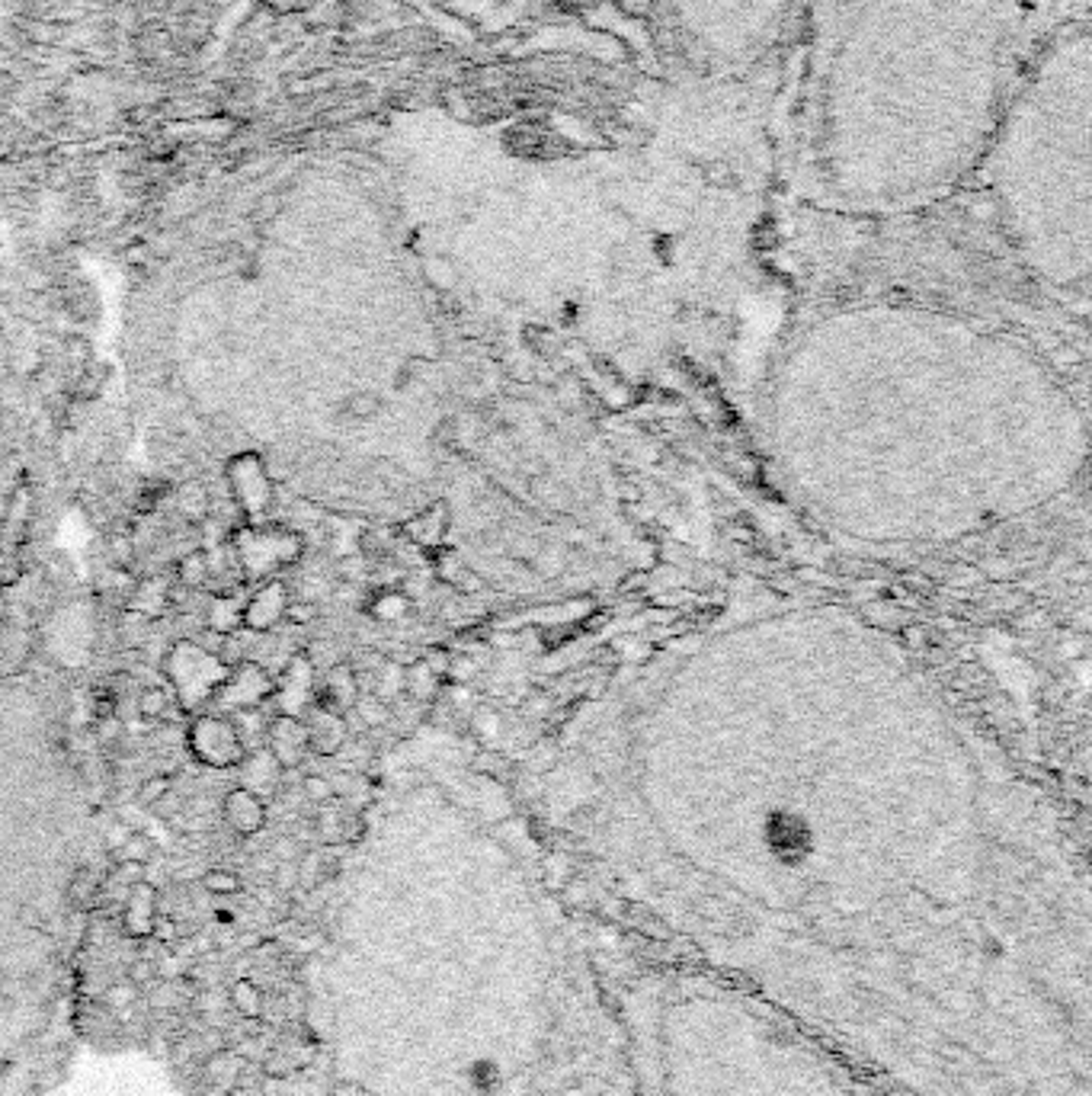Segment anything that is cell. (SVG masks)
Instances as JSON below:
<instances>
[{"label": "cell", "instance_id": "cell-22", "mask_svg": "<svg viewBox=\"0 0 1092 1096\" xmlns=\"http://www.w3.org/2000/svg\"><path fill=\"white\" fill-rule=\"evenodd\" d=\"M387 410V398L378 389H356L340 401V417L347 424H375Z\"/></svg>", "mask_w": 1092, "mask_h": 1096}, {"label": "cell", "instance_id": "cell-36", "mask_svg": "<svg viewBox=\"0 0 1092 1096\" xmlns=\"http://www.w3.org/2000/svg\"><path fill=\"white\" fill-rule=\"evenodd\" d=\"M138 997V987L131 985V981H122V985H112L106 990V1004L112 1006V1010H122V1006H129L131 1001Z\"/></svg>", "mask_w": 1092, "mask_h": 1096}, {"label": "cell", "instance_id": "cell-11", "mask_svg": "<svg viewBox=\"0 0 1092 1096\" xmlns=\"http://www.w3.org/2000/svg\"><path fill=\"white\" fill-rule=\"evenodd\" d=\"M187 747L202 767L208 769H234L247 757V744L241 741L231 715L199 712L187 727Z\"/></svg>", "mask_w": 1092, "mask_h": 1096}, {"label": "cell", "instance_id": "cell-12", "mask_svg": "<svg viewBox=\"0 0 1092 1096\" xmlns=\"http://www.w3.org/2000/svg\"><path fill=\"white\" fill-rule=\"evenodd\" d=\"M228 475V488H231L234 507L241 513V523H263V516L269 513L272 507V494H276V485H272L269 465L260 452H237L225 468Z\"/></svg>", "mask_w": 1092, "mask_h": 1096}, {"label": "cell", "instance_id": "cell-38", "mask_svg": "<svg viewBox=\"0 0 1092 1096\" xmlns=\"http://www.w3.org/2000/svg\"><path fill=\"white\" fill-rule=\"evenodd\" d=\"M305 795L311 802H328L333 795V786L324 776H305Z\"/></svg>", "mask_w": 1092, "mask_h": 1096}, {"label": "cell", "instance_id": "cell-20", "mask_svg": "<svg viewBox=\"0 0 1092 1096\" xmlns=\"http://www.w3.org/2000/svg\"><path fill=\"white\" fill-rule=\"evenodd\" d=\"M241 776H244V788H250L253 795H260V799L267 802V795L279 788L286 769L263 747V750H247V757L241 760Z\"/></svg>", "mask_w": 1092, "mask_h": 1096}, {"label": "cell", "instance_id": "cell-35", "mask_svg": "<svg viewBox=\"0 0 1092 1096\" xmlns=\"http://www.w3.org/2000/svg\"><path fill=\"white\" fill-rule=\"evenodd\" d=\"M170 792V779L167 776H151V779H145V783H141V788H138V805H145V808H151V805L161 799V795H167Z\"/></svg>", "mask_w": 1092, "mask_h": 1096}, {"label": "cell", "instance_id": "cell-41", "mask_svg": "<svg viewBox=\"0 0 1092 1096\" xmlns=\"http://www.w3.org/2000/svg\"><path fill=\"white\" fill-rule=\"evenodd\" d=\"M151 936H157V940L161 943H173L176 940V924L170 917H161L157 914V920H154V933Z\"/></svg>", "mask_w": 1092, "mask_h": 1096}, {"label": "cell", "instance_id": "cell-2", "mask_svg": "<svg viewBox=\"0 0 1092 1096\" xmlns=\"http://www.w3.org/2000/svg\"><path fill=\"white\" fill-rule=\"evenodd\" d=\"M760 443L788 501L856 546L932 548L1070 490L1086 420L1032 344L962 311L852 302L765 366Z\"/></svg>", "mask_w": 1092, "mask_h": 1096}, {"label": "cell", "instance_id": "cell-6", "mask_svg": "<svg viewBox=\"0 0 1092 1096\" xmlns=\"http://www.w3.org/2000/svg\"><path fill=\"white\" fill-rule=\"evenodd\" d=\"M612 994L641 1096H894L804 1023L685 962Z\"/></svg>", "mask_w": 1092, "mask_h": 1096}, {"label": "cell", "instance_id": "cell-1", "mask_svg": "<svg viewBox=\"0 0 1092 1096\" xmlns=\"http://www.w3.org/2000/svg\"><path fill=\"white\" fill-rule=\"evenodd\" d=\"M685 966L894 1096H1092V901L1042 788L894 638L721 616L593 699L528 811Z\"/></svg>", "mask_w": 1092, "mask_h": 1096}, {"label": "cell", "instance_id": "cell-9", "mask_svg": "<svg viewBox=\"0 0 1092 1096\" xmlns=\"http://www.w3.org/2000/svg\"><path fill=\"white\" fill-rule=\"evenodd\" d=\"M228 673H231V668L222 661V654L208 651V648L196 642H187V638L173 642L170 651L164 654V677L170 680L180 708L189 715H199L202 708H208L211 696L225 683Z\"/></svg>", "mask_w": 1092, "mask_h": 1096}, {"label": "cell", "instance_id": "cell-8", "mask_svg": "<svg viewBox=\"0 0 1092 1096\" xmlns=\"http://www.w3.org/2000/svg\"><path fill=\"white\" fill-rule=\"evenodd\" d=\"M650 7L695 74L740 81L779 55L798 0H650Z\"/></svg>", "mask_w": 1092, "mask_h": 1096}, {"label": "cell", "instance_id": "cell-33", "mask_svg": "<svg viewBox=\"0 0 1092 1096\" xmlns=\"http://www.w3.org/2000/svg\"><path fill=\"white\" fill-rule=\"evenodd\" d=\"M180 510L189 516V520H206L208 516V497H206V490H202V485H187L183 488V494H180Z\"/></svg>", "mask_w": 1092, "mask_h": 1096}, {"label": "cell", "instance_id": "cell-40", "mask_svg": "<svg viewBox=\"0 0 1092 1096\" xmlns=\"http://www.w3.org/2000/svg\"><path fill=\"white\" fill-rule=\"evenodd\" d=\"M129 834H131V827H129V824H112V827L106 830V847H109L112 853H116V849H119V847H122V844H126V840H129Z\"/></svg>", "mask_w": 1092, "mask_h": 1096}, {"label": "cell", "instance_id": "cell-10", "mask_svg": "<svg viewBox=\"0 0 1092 1096\" xmlns=\"http://www.w3.org/2000/svg\"><path fill=\"white\" fill-rule=\"evenodd\" d=\"M228 546L234 548L237 568L247 581H269L302 558V536L272 523H237Z\"/></svg>", "mask_w": 1092, "mask_h": 1096}, {"label": "cell", "instance_id": "cell-25", "mask_svg": "<svg viewBox=\"0 0 1092 1096\" xmlns=\"http://www.w3.org/2000/svg\"><path fill=\"white\" fill-rule=\"evenodd\" d=\"M231 1006L244 1020H260L263 1016V990L250 978H237L231 985Z\"/></svg>", "mask_w": 1092, "mask_h": 1096}, {"label": "cell", "instance_id": "cell-39", "mask_svg": "<svg viewBox=\"0 0 1092 1096\" xmlns=\"http://www.w3.org/2000/svg\"><path fill=\"white\" fill-rule=\"evenodd\" d=\"M96 725V738L100 741H106V744H112L122 734V727H119V715H109V718H100V722H93Z\"/></svg>", "mask_w": 1092, "mask_h": 1096}, {"label": "cell", "instance_id": "cell-43", "mask_svg": "<svg viewBox=\"0 0 1092 1096\" xmlns=\"http://www.w3.org/2000/svg\"><path fill=\"white\" fill-rule=\"evenodd\" d=\"M0 32H4V26H0Z\"/></svg>", "mask_w": 1092, "mask_h": 1096}, {"label": "cell", "instance_id": "cell-4", "mask_svg": "<svg viewBox=\"0 0 1092 1096\" xmlns=\"http://www.w3.org/2000/svg\"><path fill=\"white\" fill-rule=\"evenodd\" d=\"M1028 42V0H798L779 49L788 189L840 218L948 199L974 180Z\"/></svg>", "mask_w": 1092, "mask_h": 1096}, {"label": "cell", "instance_id": "cell-5", "mask_svg": "<svg viewBox=\"0 0 1092 1096\" xmlns=\"http://www.w3.org/2000/svg\"><path fill=\"white\" fill-rule=\"evenodd\" d=\"M455 465L478 520L468 548L493 581L584 590L619 561L622 513L609 468L567 420L523 401H478Z\"/></svg>", "mask_w": 1092, "mask_h": 1096}, {"label": "cell", "instance_id": "cell-13", "mask_svg": "<svg viewBox=\"0 0 1092 1096\" xmlns=\"http://www.w3.org/2000/svg\"><path fill=\"white\" fill-rule=\"evenodd\" d=\"M272 696H276V677L260 661H237L222 687L215 689L208 708H215L218 715L250 712V708L272 703Z\"/></svg>", "mask_w": 1092, "mask_h": 1096}, {"label": "cell", "instance_id": "cell-24", "mask_svg": "<svg viewBox=\"0 0 1092 1096\" xmlns=\"http://www.w3.org/2000/svg\"><path fill=\"white\" fill-rule=\"evenodd\" d=\"M211 577V558L206 548H196L189 551V555H183L176 561V581H180L187 590H199V587H206Z\"/></svg>", "mask_w": 1092, "mask_h": 1096}, {"label": "cell", "instance_id": "cell-15", "mask_svg": "<svg viewBox=\"0 0 1092 1096\" xmlns=\"http://www.w3.org/2000/svg\"><path fill=\"white\" fill-rule=\"evenodd\" d=\"M288 603H292V596H288V587L286 581H279V577H269V581H260V587L253 593H247V603H244V628H250V632H269V628H276L282 619H286L288 612Z\"/></svg>", "mask_w": 1092, "mask_h": 1096}, {"label": "cell", "instance_id": "cell-14", "mask_svg": "<svg viewBox=\"0 0 1092 1096\" xmlns=\"http://www.w3.org/2000/svg\"><path fill=\"white\" fill-rule=\"evenodd\" d=\"M267 750L276 757L282 769H298L311 757V741H308L305 718L298 715H276L267 725Z\"/></svg>", "mask_w": 1092, "mask_h": 1096}, {"label": "cell", "instance_id": "cell-23", "mask_svg": "<svg viewBox=\"0 0 1092 1096\" xmlns=\"http://www.w3.org/2000/svg\"><path fill=\"white\" fill-rule=\"evenodd\" d=\"M167 603H170V590H167V584L157 581V577H148V581H141L135 590H131L129 609H135L148 619H157L167 609Z\"/></svg>", "mask_w": 1092, "mask_h": 1096}, {"label": "cell", "instance_id": "cell-21", "mask_svg": "<svg viewBox=\"0 0 1092 1096\" xmlns=\"http://www.w3.org/2000/svg\"><path fill=\"white\" fill-rule=\"evenodd\" d=\"M308 727V741H311V753H321V757H330L337 753V747L347 741V727H343V715L328 712L321 706H311V712L305 718Z\"/></svg>", "mask_w": 1092, "mask_h": 1096}, {"label": "cell", "instance_id": "cell-29", "mask_svg": "<svg viewBox=\"0 0 1092 1096\" xmlns=\"http://www.w3.org/2000/svg\"><path fill=\"white\" fill-rule=\"evenodd\" d=\"M167 708H170V696H167L161 687H148L138 696V715L148 718V722H157V718H164Z\"/></svg>", "mask_w": 1092, "mask_h": 1096}, {"label": "cell", "instance_id": "cell-26", "mask_svg": "<svg viewBox=\"0 0 1092 1096\" xmlns=\"http://www.w3.org/2000/svg\"><path fill=\"white\" fill-rule=\"evenodd\" d=\"M106 382H109V366L87 363L84 369H81V375H77V385H74V394H70V398L81 401V405H87V401L100 398L103 389H106Z\"/></svg>", "mask_w": 1092, "mask_h": 1096}, {"label": "cell", "instance_id": "cell-28", "mask_svg": "<svg viewBox=\"0 0 1092 1096\" xmlns=\"http://www.w3.org/2000/svg\"><path fill=\"white\" fill-rule=\"evenodd\" d=\"M119 859H126V863H138V866H148L154 856V840L145 834V830H131L129 840L116 849Z\"/></svg>", "mask_w": 1092, "mask_h": 1096}, {"label": "cell", "instance_id": "cell-30", "mask_svg": "<svg viewBox=\"0 0 1092 1096\" xmlns=\"http://www.w3.org/2000/svg\"><path fill=\"white\" fill-rule=\"evenodd\" d=\"M151 622L154 619H148V616H141V612L129 609L126 616H122V626H119L122 642H126V645H141L148 635H151Z\"/></svg>", "mask_w": 1092, "mask_h": 1096}, {"label": "cell", "instance_id": "cell-18", "mask_svg": "<svg viewBox=\"0 0 1092 1096\" xmlns=\"http://www.w3.org/2000/svg\"><path fill=\"white\" fill-rule=\"evenodd\" d=\"M157 920V888L151 882H135L126 891V907H122V929L131 940H148L154 933Z\"/></svg>", "mask_w": 1092, "mask_h": 1096}, {"label": "cell", "instance_id": "cell-32", "mask_svg": "<svg viewBox=\"0 0 1092 1096\" xmlns=\"http://www.w3.org/2000/svg\"><path fill=\"white\" fill-rule=\"evenodd\" d=\"M202 888H206L208 894H222V898H228V894L241 891V879H237V872H228V869H208L206 875H202Z\"/></svg>", "mask_w": 1092, "mask_h": 1096}, {"label": "cell", "instance_id": "cell-42", "mask_svg": "<svg viewBox=\"0 0 1092 1096\" xmlns=\"http://www.w3.org/2000/svg\"><path fill=\"white\" fill-rule=\"evenodd\" d=\"M151 971H154V966H151V962H145V959H141V962H135V966H131V975H129V981H131V985H135V987H141V985H148V981L154 978Z\"/></svg>", "mask_w": 1092, "mask_h": 1096}, {"label": "cell", "instance_id": "cell-3", "mask_svg": "<svg viewBox=\"0 0 1092 1096\" xmlns=\"http://www.w3.org/2000/svg\"><path fill=\"white\" fill-rule=\"evenodd\" d=\"M413 824L352 1096H641L603 966L539 824L474 760L401 776Z\"/></svg>", "mask_w": 1092, "mask_h": 1096}, {"label": "cell", "instance_id": "cell-34", "mask_svg": "<svg viewBox=\"0 0 1092 1096\" xmlns=\"http://www.w3.org/2000/svg\"><path fill=\"white\" fill-rule=\"evenodd\" d=\"M65 359L74 369H84L87 363H93V347L87 337H70L65 344Z\"/></svg>", "mask_w": 1092, "mask_h": 1096}, {"label": "cell", "instance_id": "cell-17", "mask_svg": "<svg viewBox=\"0 0 1092 1096\" xmlns=\"http://www.w3.org/2000/svg\"><path fill=\"white\" fill-rule=\"evenodd\" d=\"M222 818L237 837H253L267 827V802L250 788L237 786L222 799Z\"/></svg>", "mask_w": 1092, "mask_h": 1096}, {"label": "cell", "instance_id": "cell-27", "mask_svg": "<svg viewBox=\"0 0 1092 1096\" xmlns=\"http://www.w3.org/2000/svg\"><path fill=\"white\" fill-rule=\"evenodd\" d=\"M68 898L74 907H90L93 901L100 898V879H96L90 869H77L68 885Z\"/></svg>", "mask_w": 1092, "mask_h": 1096}, {"label": "cell", "instance_id": "cell-31", "mask_svg": "<svg viewBox=\"0 0 1092 1096\" xmlns=\"http://www.w3.org/2000/svg\"><path fill=\"white\" fill-rule=\"evenodd\" d=\"M167 494H170L167 481H148V485H141L135 494V513H154Z\"/></svg>", "mask_w": 1092, "mask_h": 1096}, {"label": "cell", "instance_id": "cell-19", "mask_svg": "<svg viewBox=\"0 0 1092 1096\" xmlns=\"http://www.w3.org/2000/svg\"><path fill=\"white\" fill-rule=\"evenodd\" d=\"M244 603H247V593L237 590V587H228V590L208 596V607H206V626L208 632L215 635H237L244 628Z\"/></svg>", "mask_w": 1092, "mask_h": 1096}, {"label": "cell", "instance_id": "cell-37", "mask_svg": "<svg viewBox=\"0 0 1092 1096\" xmlns=\"http://www.w3.org/2000/svg\"><path fill=\"white\" fill-rule=\"evenodd\" d=\"M0 408H4V414H13V410L23 408V389L16 379H7L0 385Z\"/></svg>", "mask_w": 1092, "mask_h": 1096}, {"label": "cell", "instance_id": "cell-7", "mask_svg": "<svg viewBox=\"0 0 1092 1096\" xmlns=\"http://www.w3.org/2000/svg\"><path fill=\"white\" fill-rule=\"evenodd\" d=\"M1092 42L1086 20L1032 39L971 183L1025 273L1054 295L1089 283Z\"/></svg>", "mask_w": 1092, "mask_h": 1096}, {"label": "cell", "instance_id": "cell-16", "mask_svg": "<svg viewBox=\"0 0 1092 1096\" xmlns=\"http://www.w3.org/2000/svg\"><path fill=\"white\" fill-rule=\"evenodd\" d=\"M282 706V715H298L302 708H311L314 703V668L308 664L305 654H292L288 664L282 668V680H276V696Z\"/></svg>", "mask_w": 1092, "mask_h": 1096}]
</instances>
